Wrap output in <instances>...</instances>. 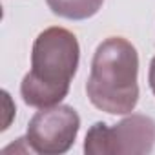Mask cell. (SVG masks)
<instances>
[{"mask_svg":"<svg viewBox=\"0 0 155 155\" xmlns=\"http://www.w3.org/2000/svg\"><path fill=\"white\" fill-rule=\"evenodd\" d=\"M81 119L69 106H49L40 108V111L29 120L28 126V144L33 151L44 155H57L69 150L77 133Z\"/></svg>","mask_w":155,"mask_h":155,"instance_id":"4","label":"cell"},{"mask_svg":"<svg viewBox=\"0 0 155 155\" xmlns=\"http://www.w3.org/2000/svg\"><path fill=\"white\" fill-rule=\"evenodd\" d=\"M150 86H151V91L155 93V58L151 60V66H150Z\"/></svg>","mask_w":155,"mask_h":155,"instance_id":"7","label":"cell"},{"mask_svg":"<svg viewBox=\"0 0 155 155\" xmlns=\"http://www.w3.org/2000/svg\"><path fill=\"white\" fill-rule=\"evenodd\" d=\"M155 144V122L144 115H131L113 128L97 122L86 135L84 150L90 155L148 153Z\"/></svg>","mask_w":155,"mask_h":155,"instance_id":"3","label":"cell"},{"mask_svg":"<svg viewBox=\"0 0 155 155\" xmlns=\"http://www.w3.org/2000/svg\"><path fill=\"white\" fill-rule=\"evenodd\" d=\"M79 66V42L64 28L42 31L31 53V71L24 77L20 93L26 104L35 108L57 106L69 90Z\"/></svg>","mask_w":155,"mask_h":155,"instance_id":"1","label":"cell"},{"mask_svg":"<svg viewBox=\"0 0 155 155\" xmlns=\"http://www.w3.org/2000/svg\"><path fill=\"white\" fill-rule=\"evenodd\" d=\"M49 9L69 20H84L93 17L104 0H46Z\"/></svg>","mask_w":155,"mask_h":155,"instance_id":"5","label":"cell"},{"mask_svg":"<svg viewBox=\"0 0 155 155\" xmlns=\"http://www.w3.org/2000/svg\"><path fill=\"white\" fill-rule=\"evenodd\" d=\"M139 57L120 37L106 38L95 51L88 79V97L93 106L111 115L130 113L139 101Z\"/></svg>","mask_w":155,"mask_h":155,"instance_id":"2","label":"cell"},{"mask_svg":"<svg viewBox=\"0 0 155 155\" xmlns=\"http://www.w3.org/2000/svg\"><path fill=\"white\" fill-rule=\"evenodd\" d=\"M2 97H4V111H6V119H4V122H2V130H6V128L9 126V120H11V115H13L15 108L11 106V99H9V95H8L6 91L2 93Z\"/></svg>","mask_w":155,"mask_h":155,"instance_id":"6","label":"cell"}]
</instances>
